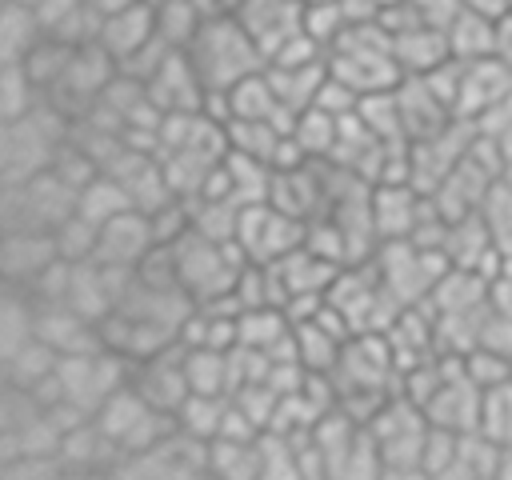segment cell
<instances>
[{
    "label": "cell",
    "mask_w": 512,
    "mask_h": 480,
    "mask_svg": "<svg viewBox=\"0 0 512 480\" xmlns=\"http://www.w3.org/2000/svg\"><path fill=\"white\" fill-rule=\"evenodd\" d=\"M152 248H156V232H152V216L144 208H128V212L112 216L108 224H100L96 260H104V264L136 268Z\"/></svg>",
    "instance_id": "8fae6325"
},
{
    "label": "cell",
    "mask_w": 512,
    "mask_h": 480,
    "mask_svg": "<svg viewBox=\"0 0 512 480\" xmlns=\"http://www.w3.org/2000/svg\"><path fill=\"white\" fill-rule=\"evenodd\" d=\"M48 100V92L36 84V76L24 64H0V124L24 120Z\"/></svg>",
    "instance_id": "ffe728a7"
},
{
    "label": "cell",
    "mask_w": 512,
    "mask_h": 480,
    "mask_svg": "<svg viewBox=\"0 0 512 480\" xmlns=\"http://www.w3.org/2000/svg\"><path fill=\"white\" fill-rule=\"evenodd\" d=\"M172 256H176V276H180V288L196 300V304H212V300H224L232 296L236 288V276L240 268L248 264V256L240 252L236 240H212L204 232H184L176 244H172Z\"/></svg>",
    "instance_id": "3957f363"
},
{
    "label": "cell",
    "mask_w": 512,
    "mask_h": 480,
    "mask_svg": "<svg viewBox=\"0 0 512 480\" xmlns=\"http://www.w3.org/2000/svg\"><path fill=\"white\" fill-rule=\"evenodd\" d=\"M184 52L192 56L208 92H228L244 76L268 68L264 48L252 40V32L240 24V16H208Z\"/></svg>",
    "instance_id": "6da1fadb"
},
{
    "label": "cell",
    "mask_w": 512,
    "mask_h": 480,
    "mask_svg": "<svg viewBox=\"0 0 512 480\" xmlns=\"http://www.w3.org/2000/svg\"><path fill=\"white\" fill-rule=\"evenodd\" d=\"M496 60L504 68H512V8L496 20Z\"/></svg>",
    "instance_id": "83f0119b"
},
{
    "label": "cell",
    "mask_w": 512,
    "mask_h": 480,
    "mask_svg": "<svg viewBox=\"0 0 512 480\" xmlns=\"http://www.w3.org/2000/svg\"><path fill=\"white\" fill-rule=\"evenodd\" d=\"M480 404H484V388H476L464 368H460V356L452 364V372L444 376V384L436 388V396L424 404L428 420L440 424V428H452V432H472L480 428Z\"/></svg>",
    "instance_id": "4fadbf2b"
},
{
    "label": "cell",
    "mask_w": 512,
    "mask_h": 480,
    "mask_svg": "<svg viewBox=\"0 0 512 480\" xmlns=\"http://www.w3.org/2000/svg\"><path fill=\"white\" fill-rule=\"evenodd\" d=\"M128 4H136V0H88V8H92L100 20H108V16H116V12H124Z\"/></svg>",
    "instance_id": "f1b7e54d"
},
{
    "label": "cell",
    "mask_w": 512,
    "mask_h": 480,
    "mask_svg": "<svg viewBox=\"0 0 512 480\" xmlns=\"http://www.w3.org/2000/svg\"><path fill=\"white\" fill-rule=\"evenodd\" d=\"M304 4L308 0H244L236 16L252 32V40L264 48V56H272L284 40L304 32Z\"/></svg>",
    "instance_id": "5bb4252c"
},
{
    "label": "cell",
    "mask_w": 512,
    "mask_h": 480,
    "mask_svg": "<svg viewBox=\"0 0 512 480\" xmlns=\"http://www.w3.org/2000/svg\"><path fill=\"white\" fill-rule=\"evenodd\" d=\"M480 432L492 436L500 448H512V380L484 392L480 404Z\"/></svg>",
    "instance_id": "d4e9b609"
},
{
    "label": "cell",
    "mask_w": 512,
    "mask_h": 480,
    "mask_svg": "<svg viewBox=\"0 0 512 480\" xmlns=\"http://www.w3.org/2000/svg\"><path fill=\"white\" fill-rule=\"evenodd\" d=\"M444 36H448V52H452V60H488V56H496V20L492 16H484V12H476V8H460L456 16H452V24L444 28Z\"/></svg>",
    "instance_id": "2e32d148"
},
{
    "label": "cell",
    "mask_w": 512,
    "mask_h": 480,
    "mask_svg": "<svg viewBox=\"0 0 512 480\" xmlns=\"http://www.w3.org/2000/svg\"><path fill=\"white\" fill-rule=\"evenodd\" d=\"M12 4H28V8H36V4H40V0H12Z\"/></svg>",
    "instance_id": "f546056e"
},
{
    "label": "cell",
    "mask_w": 512,
    "mask_h": 480,
    "mask_svg": "<svg viewBox=\"0 0 512 480\" xmlns=\"http://www.w3.org/2000/svg\"><path fill=\"white\" fill-rule=\"evenodd\" d=\"M56 260H64V256L56 252L52 232H4V248H0L4 284L32 288Z\"/></svg>",
    "instance_id": "7c38bea8"
},
{
    "label": "cell",
    "mask_w": 512,
    "mask_h": 480,
    "mask_svg": "<svg viewBox=\"0 0 512 480\" xmlns=\"http://www.w3.org/2000/svg\"><path fill=\"white\" fill-rule=\"evenodd\" d=\"M424 204H428V192H420L412 180L372 184V224H376L380 244L384 240H408L420 224Z\"/></svg>",
    "instance_id": "30bf717a"
},
{
    "label": "cell",
    "mask_w": 512,
    "mask_h": 480,
    "mask_svg": "<svg viewBox=\"0 0 512 480\" xmlns=\"http://www.w3.org/2000/svg\"><path fill=\"white\" fill-rule=\"evenodd\" d=\"M148 100L168 116V112H200L208 104V88L184 48H172L164 64L144 80Z\"/></svg>",
    "instance_id": "9c48e42d"
},
{
    "label": "cell",
    "mask_w": 512,
    "mask_h": 480,
    "mask_svg": "<svg viewBox=\"0 0 512 480\" xmlns=\"http://www.w3.org/2000/svg\"><path fill=\"white\" fill-rule=\"evenodd\" d=\"M128 208H136L128 184H124L120 176L104 172V168L76 192V212L88 216L92 224H108L112 216H120V212H128Z\"/></svg>",
    "instance_id": "d6986e66"
},
{
    "label": "cell",
    "mask_w": 512,
    "mask_h": 480,
    "mask_svg": "<svg viewBox=\"0 0 512 480\" xmlns=\"http://www.w3.org/2000/svg\"><path fill=\"white\" fill-rule=\"evenodd\" d=\"M100 48L120 64V60H128L132 52H140L148 40H156V4L152 0H136V4H128L124 12H116V16H108V20H100Z\"/></svg>",
    "instance_id": "9a60e30c"
},
{
    "label": "cell",
    "mask_w": 512,
    "mask_h": 480,
    "mask_svg": "<svg viewBox=\"0 0 512 480\" xmlns=\"http://www.w3.org/2000/svg\"><path fill=\"white\" fill-rule=\"evenodd\" d=\"M44 36H48V28H44V20L36 16V8L4 0V16H0V64H24L28 52H32Z\"/></svg>",
    "instance_id": "e0dca14e"
},
{
    "label": "cell",
    "mask_w": 512,
    "mask_h": 480,
    "mask_svg": "<svg viewBox=\"0 0 512 480\" xmlns=\"http://www.w3.org/2000/svg\"><path fill=\"white\" fill-rule=\"evenodd\" d=\"M500 468H504V448H500L492 436H484L480 428L460 432L456 460H452L448 476H468V480H476V476H500Z\"/></svg>",
    "instance_id": "603a6c76"
},
{
    "label": "cell",
    "mask_w": 512,
    "mask_h": 480,
    "mask_svg": "<svg viewBox=\"0 0 512 480\" xmlns=\"http://www.w3.org/2000/svg\"><path fill=\"white\" fill-rule=\"evenodd\" d=\"M68 136H72V116L60 112L52 100H44L24 120L0 124V184L48 172Z\"/></svg>",
    "instance_id": "7a4b0ae2"
},
{
    "label": "cell",
    "mask_w": 512,
    "mask_h": 480,
    "mask_svg": "<svg viewBox=\"0 0 512 480\" xmlns=\"http://www.w3.org/2000/svg\"><path fill=\"white\" fill-rule=\"evenodd\" d=\"M360 100H364V92H356V88H352L348 80H340L336 72H328L324 84H320V92H316V108H324V112H332V116L356 112Z\"/></svg>",
    "instance_id": "4316f807"
},
{
    "label": "cell",
    "mask_w": 512,
    "mask_h": 480,
    "mask_svg": "<svg viewBox=\"0 0 512 480\" xmlns=\"http://www.w3.org/2000/svg\"><path fill=\"white\" fill-rule=\"evenodd\" d=\"M188 348L180 344V340H172V344H164L160 352H152V356H144V360H132V384L140 388V396L148 400V404H156V408H164V412H172L176 416V408L188 400V392H192V384H188Z\"/></svg>",
    "instance_id": "ba28073f"
},
{
    "label": "cell",
    "mask_w": 512,
    "mask_h": 480,
    "mask_svg": "<svg viewBox=\"0 0 512 480\" xmlns=\"http://www.w3.org/2000/svg\"><path fill=\"white\" fill-rule=\"evenodd\" d=\"M76 212V188L64 184L52 168L28 180H12L0 192V224L4 232H52Z\"/></svg>",
    "instance_id": "277c9868"
},
{
    "label": "cell",
    "mask_w": 512,
    "mask_h": 480,
    "mask_svg": "<svg viewBox=\"0 0 512 480\" xmlns=\"http://www.w3.org/2000/svg\"><path fill=\"white\" fill-rule=\"evenodd\" d=\"M232 396H212V392H188V400L176 408V428L196 436V440H216L224 432Z\"/></svg>",
    "instance_id": "44dd1931"
},
{
    "label": "cell",
    "mask_w": 512,
    "mask_h": 480,
    "mask_svg": "<svg viewBox=\"0 0 512 480\" xmlns=\"http://www.w3.org/2000/svg\"><path fill=\"white\" fill-rule=\"evenodd\" d=\"M56 364H60V352H56L52 344H44L40 336H32V340L20 344L16 352L0 356L4 384H12V388H28V392H36L44 380H52Z\"/></svg>",
    "instance_id": "ac0fdd59"
},
{
    "label": "cell",
    "mask_w": 512,
    "mask_h": 480,
    "mask_svg": "<svg viewBox=\"0 0 512 480\" xmlns=\"http://www.w3.org/2000/svg\"><path fill=\"white\" fill-rule=\"evenodd\" d=\"M460 368H464V376L476 384V388H496V384H504V380H512V356H504V352H496V348H484V344H476V348H468L464 356H460Z\"/></svg>",
    "instance_id": "484cf974"
},
{
    "label": "cell",
    "mask_w": 512,
    "mask_h": 480,
    "mask_svg": "<svg viewBox=\"0 0 512 480\" xmlns=\"http://www.w3.org/2000/svg\"><path fill=\"white\" fill-rule=\"evenodd\" d=\"M208 476H232V480L260 476L256 436H216V440H208Z\"/></svg>",
    "instance_id": "7402d4cb"
},
{
    "label": "cell",
    "mask_w": 512,
    "mask_h": 480,
    "mask_svg": "<svg viewBox=\"0 0 512 480\" xmlns=\"http://www.w3.org/2000/svg\"><path fill=\"white\" fill-rule=\"evenodd\" d=\"M304 228H308V220H296L284 208H276L272 200H260V204L240 208L236 244L252 264H276L280 256H288L292 248L304 244Z\"/></svg>",
    "instance_id": "8992f818"
},
{
    "label": "cell",
    "mask_w": 512,
    "mask_h": 480,
    "mask_svg": "<svg viewBox=\"0 0 512 480\" xmlns=\"http://www.w3.org/2000/svg\"><path fill=\"white\" fill-rule=\"evenodd\" d=\"M116 476H148V480H192L208 476V444L172 428L144 452H132L116 464Z\"/></svg>",
    "instance_id": "52a82bcc"
},
{
    "label": "cell",
    "mask_w": 512,
    "mask_h": 480,
    "mask_svg": "<svg viewBox=\"0 0 512 480\" xmlns=\"http://www.w3.org/2000/svg\"><path fill=\"white\" fill-rule=\"evenodd\" d=\"M52 240H56V252L64 256V260H92L96 256V240H100V224H92L88 216H80V212H72L64 224H56L52 228Z\"/></svg>",
    "instance_id": "cb8c5ba5"
},
{
    "label": "cell",
    "mask_w": 512,
    "mask_h": 480,
    "mask_svg": "<svg viewBox=\"0 0 512 480\" xmlns=\"http://www.w3.org/2000/svg\"><path fill=\"white\" fill-rule=\"evenodd\" d=\"M428 412L420 404H412L408 396H388L372 420H368V432H372V444L380 452V464L384 472L392 476H408V472H420L424 464V440H428Z\"/></svg>",
    "instance_id": "5b68a950"
}]
</instances>
